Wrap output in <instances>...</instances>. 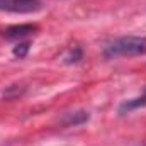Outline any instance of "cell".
Here are the masks:
<instances>
[{
	"mask_svg": "<svg viewBox=\"0 0 146 146\" xmlns=\"http://www.w3.org/2000/svg\"><path fill=\"white\" fill-rule=\"evenodd\" d=\"M146 54V37L145 36H122L115 37L104 46L106 58L119 56H141Z\"/></svg>",
	"mask_w": 146,
	"mask_h": 146,
	"instance_id": "1",
	"label": "cell"
},
{
	"mask_svg": "<svg viewBox=\"0 0 146 146\" xmlns=\"http://www.w3.org/2000/svg\"><path fill=\"white\" fill-rule=\"evenodd\" d=\"M42 9L41 0H0V12L33 14Z\"/></svg>",
	"mask_w": 146,
	"mask_h": 146,
	"instance_id": "2",
	"label": "cell"
},
{
	"mask_svg": "<svg viewBox=\"0 0 146 146\" xmlns=\"http://www.w3.org/2000/svg\"><path fill=\"white\" fill-rule=\"evenodd\" d=\"M37 27L36 24H19V26H10L3 31V37L9 39V41H21L24 37L31 36L37 33Z\"/></svg>",
	"mask_w": 146,
	"mask_h": 146,
	"instance_id": "3",
	"label": "cell"
},
{
	"mask_svg": "<svg viewBox=\"0 0 146 146\" xmlns=\"http://www.w3.org/2000/svg\"><path fill=\"white\" fill-rule=\"evenodd\" d=\"M146 106V90L143 95H139V97H134V99H129V100H126V102H122L121 106H119V114L121 115H124V114H127V112H131V110L134 109H139V107H145Z\"/></svg>",
	"mask_w": 146,
	"mask_h": 146,
	"instance_id": "4",
	"label": "cell"
},
{
	"mask_svg": "<svg viewBox=\"0 0 146 146\" xmlns=\"http://www.w3.org/2000/svg\"><path fill=\"white\" fill-rule=\"evenodd\" d=\"M88 119V114L80 110V112H68L65 114V119H63V124L66 126H72V124H82Z\"/></svg>",
	"mask_w": 146,
	"mask_h": 146,
	"instance_id": "5",
	"label": "cell"
},
{
	"mask_svg": "<svg viewBox=\"0 0 146 146\" xmlns=\"http://www.w3.org/2000/svg\"><path fill=\"white\" fill-rule=\"evenodd\" d=\"M82 58H83V51H82V48L73 46L72 49L65 54V63H68V65H72V63H78Z\"/></svg>",
	"mask_w": 146,
	"mask_h": 146,
	"instance_id": "6",
	"label": "cell"
},
{
	"mask_svg": "<svg viewBox=\"0 0 146 146\" xmlns=\"http://www.w3.org/2000/svg\"><path fill=\"white\" fill-rule=\"evenodd\" d=\"M29 48H31V44H29L27 41H26V42H19L17 46H14L12 53H14V56H15V58H24V56L27 54Z\"/></svg>",
	"mask_w": 146,
	"mask_h": 146,
	"instance_id": "7",
	"label": "cell"
}]
</instances>
